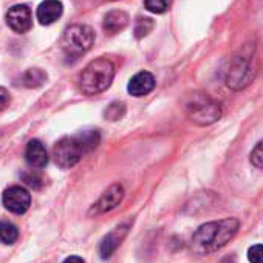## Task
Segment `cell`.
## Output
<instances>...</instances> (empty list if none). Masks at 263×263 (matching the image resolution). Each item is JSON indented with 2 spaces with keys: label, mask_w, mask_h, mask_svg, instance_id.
<instances>
[{
  "label": "cell",
  "mask_w": 263,
  "mask_h": 263,
  "mask_svg": "<svg viewBox=\"0 0 263 263\" xmlns=\"http://www.w3.org/2000/svg\"><path fill=\"white\" fill-rule=\"evenodd\" d=\"M238 228L240 221L237 218H224L220 221L201 224L192 235V249L197 254L214 252L232 240Z\"/></svg>",
  "instance_id": "cell-1"
},
{
  "label": "cell",
  "mask_w": 263,
  "mask_h": 263,
  "mask_svg": "<svg viewBox=\"0 0 263 263\" xmlns=\"http://www.w3.org/2000/svg\"><path fill=\"white\" fill-rule=\"evenodd\" d=\"M101 141L98 130H85L73 137H65L53 149V157L58 166L68 169L81 161V158L98 147Z\"/></svg>",
  "instance_id": "cell-2"
},
{
  "label": "cell",
  "mask_w": 263,
  "mask_h": 263,
  "mask_svg": "<svg viewBox=\"0 0 263 263\" xmlns=\"http://www.w3.org/2000/svg\"><path fill=\"white\" fill-rule=\"evenodd\" d=\"M115 78V65L105 58L91 61L79 76V87L84 95H98L107 90Z\"/></svg>",
  "instance_id": "cell-3"
},
{
  "label": "cell",
  "mask_w": 263,
  "mask_h": 263,
  "mask_svg": "<svg viewBox=\"0 0 263 263\" xmlns=\"http://www.w3.org/2000/svg\"><path fill=\"white\" fill-rule=\"evenodd\" d=\"M95 42V33L87 25H71L62 37V48L68 58H79L87 53Z\"/></svg>",
  "instance_id": "cell-4"
},
{
  "label": "cell",
  "mask_w": 263,
  "mask_h": 263,
  "mask_svg": "<svg viewBox=\"0 0 263 263\" xmlns=\"http://www.w3.org/2000/svg\"><path fill=\"white\" fill-rule=\"evenodd\" d=\"M187 115L192 122L198 125H209L220 119L221 107L211 98L198 95L187 104Z\"/></svg>",
  "instance_id": "cell-5"
},
{
  "label": "cell",
  "mask_w": 263,
  "mask_h": 263,
  "mask_svg": "<svg viewBox=\"0 0 263 263\" xmlns=\"http://www.w3.org/2000/svg\"><path fill=\"white\" fill-rule=\"evenodd\" d=\"M254 78V70L246 58H234L232 62L229 64L228 74H226V84L228 87L234 90H240L251 84Z\"/></svg>",
  "instance_id": "cell-6"
},
{
  "label": "cell",
  "mask_w": 263,
  "mask_h": 263,
  "mask_svg": "<svg viewBox=\"0 0 263 263\" xmlns=\"http://www.w3.org/2000/svg\"><path fill=\"white\" fill-rule=\"evenodd\" d=\"M4 204L8 211H11L13 214H25L30 206H31V195L27 189L21 187V186H13L8 187L4 192Z\"/></svg>",
  "instance_id": "cell-7"
},
{
  "label": "cell",
  "mask_w": 263,
  "mask_h": 263,
  "mask_svg": "<svg viewBox=\"0 0 263 263\" xmlns=\"http://www.w3.org/2000/svg\"><path fill=\"white\" fill-rule=\"evenodd\" d=\"M7 24L16 33H27L33 27V14L27 5H14L7 13Z\"/></svg>",
  "instance_id": "cell-8"
},
{
  "label": "cell",
  "mask_w": 263,
  "mask_h": 263,
  "mask_svg": "<svg viewBox=\"0 0 263 263\" xmlns=\"http://www.w3.org/2000/svg\"><path fill=\"white\" fill-rule=\"evenodd\" d=\"M124 198V187L121 184H111L101 197L99 200L91 206L90 215H99L105 214L111 209H115Z\"/></svg>",
  "instance_id": "cell-9"
},
{
  "label": "cell",
  "mask_w": 263,
  "mask_h": 263,
  "mask_svg": "<svg viewBox=\"0 0 263 263\" xmlns=\"http://www.w3.org/2000/svg\"><path fill=\"white\" fill-rule=\"evenodd\" d=\"M128 228H130V223L119 224L118 228H115L111 232H108V234L102 238L101 246H99V252H101V257H102V258H108V257L116 251V248L121 245V241H122L124 237L127 235Z\"/></svg>",
  "instance_id": "cell-10"
},
{
  "label": "cell",
  "mask_w": 263,
  "mask_h": 263,
  "mask_svg": "<svg viewBox=\"0 0 263 263\" xmlns=\"http://www.w3.org/2000/svg\"><path fill=\"white\" fill-rule=\"evenodd\" d=\"M154 88H155V78L149 71H140V73H137L134 78L130 79L128 87H127L128 93L137 96V98L149 95Z\"/></svg>",
  "instance_id": "cell-11"
},
{
  "label": "cell",
  "mask_w": 263,
  "mask_h": 263,
  "mask_svg": "<svg viewBox=\"0 0 263 263\" xmlns=\"http://www.w3.org/2000/svg\"><path fill=\"white\" fill-rule=\"evenodd\" d=\"M62 4L59 0H45L37 8V21L42 25H51L62 16Z\"/></svg>",
  "instance_id": "cell-12"
},
{
  "label": "cell",
  "mask_w": 263,
  "mask_h": 263,
  "mask_svg": "<svg viewBox=\"0 0 263 263\" xmlns=\"http://www.w3.org/2000/svg\"><path fill=\"white\" fill-rule=\"evenodd\" d=\"M25 158H27V163L31 167H34V169L45 167L47 163H48L47 149H45V146L39 140H31L28 143L27 151H25Z\"/></svg>",
  "instance_id": "cell-13"
},
{
  "label": "cell",
  "mask_w": 263,
  "mask_h": 263,
  "mask_svg": "<svg viewBox=\"0 0 263 263\" xmlns=\"http://www.w3.org/2000/svg\"><path fill=\"white\" fill-rule=\"evenodd\" d=\"M128 14L121 10L110 11L104 17V30L108 33H119L128 25Z\"/></svg>",
  "instance_id": "cell-14"
},
{
  "label": "cell",
  "mask_w": 263,
  "mask_h": 263,
  "mask_svg": "<svg viewBox=\"0 0 263 263\" xmlns=\"http://www.w3.org/2000/svg\"><path fill=\"white\" fill-rule=\"evenodd\" d=\"M19 238V229L10 221H0V241L13 245Z\"/></svg>",
  "instance_id": "cell-15"
},
{
  "label": "cell",
  "mask_w": 263,
  "mask_h": 263,
  "mask_svg": "<svg viewBox=\"0 0 263 263\" xmlns=\"http://www.w3.org/2000/svg\"><path fill=\"white\" fill-rule=\"evenodd\" d=\"M47 81V74L41 68H30L24 74V84L30 88L41 87Z\"/></svg>",
  "instance_id": "cell-16"
},
{
  "label": "cell",
  "mask_w": 263,
  "mask_h": 263,
  "mask_svg": "<svg viewBox=\"0 0 263 263\" xmlns=\"http://www.w3.org/2000/svg\"><path fill=\"white\" fill-rule=\"evenodd\" d=\"M172 5V0H144V7L155 14L166 13Z\"/></svg>",
  "instance_id": "cell-17"
},
{
  "label": "cell",
  "mask_w": 263,
  "mask_h": 263,
  "mask_svg": "<svg viewBox=\"0 0 263 263\" xmlns=\"http://www.w3.org/2000/svg\"><path fill=\"white\" fill-rule=\"evenodd\" d=\"M154 27H155V24H154L152 19H149V17H140L138 22H137V25H135V36L138 39L144 37V36H147L154 30Z\"/></svg>",
  "instance_id": "cell-18"
},
{
  "label": "cell",
  "mask_w": 263,
  "mask_h": 263,
  "mask_svg": "<svg viewBox=\"0 0 263 263\" xmlns=\"http://www.w3.org/2000/svg\"><path fill=\"white\" fill-rule=\"evenodd\" d=\"M125 113V105L122 102H113L107 107V110L104 111L105 118L110 119V121H118L124 116Z\"/></svg>",
  "instance_id": "cell-19"
},
{
  "label": "cell",
  "mask_w": 263,
  "mask_h": 263,
  "mask_svg": "<svg viewBox=\"0 0 263 263\" xmlns=\"http://www.w3.org/2000/svg\"><path fill=\"white\" fill-rule=\"evenodd\" d=\"M251 163L255 167L263 169V140L252 149V152H251Z\"/></svg>",
  "instance_id": "cell-20"
},
{
  "label": "cell",
  "mask_w": 263,
  "mask_h": 263,
  "mask_svg": "<svg viewBox=\"0 0 263 263\" xmlns=\"http://www.w3.org/2000/svg\"><path fill=\"white\" fill-rule=\"evenodd\" d=\"M248 258L251 263H263V245H254L248 249Z\"/></svg>",
  "instance_id": "cell-21"
},
{
  "label": "cell",
  "mask_w": 263,
  "mask_h": 263,
  "mask_svg": "<svg viewBox=\"0 0 263 263\" xmlns=\"http://www.w3.org/2000/svg\"><path fill=\"white\" fill-rule=\"evenodd\" d=\"M10 101H11V98H10L8 90H7V88H4V87H0V111L5 110V108L8 107Z\"/></svg>",
  "instance_id": "cell-22"
},
{
  "label": "cell",
  "mask_w": 263,
  "mask_h": 263,
  "mask_svg": "<svg viewBox=\"0 0 263 263\" xmlns=\"http://www.w3.org/2000/svg\"><path fill=\"white\" fill-rule=\"evenodd\" d=\"M64 263H85V261H84L81 257H78V255H71V257L65 258Z\"/></svg>",
  "instance_id": "cell-23"
}]
</instances>
